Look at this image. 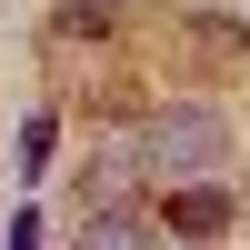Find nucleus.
<instances>
[{
    "label": "nucleus",
    "instance_id": "4",
    "mask_svg": "<svg viewBox=\"0 0 250 250\" xmlns=\"http://www.w3.org/2000/svg\"><path fill=\"white\" fill-rule=\"evenodd\" d=\"M60 40H110V10H60Z\"/></svg>",
    "mask_w": 250,
    "mask_h": 250
},
{
    "label": "nucleus",
    "instance_id": "3",
    "mask_svg": "<svg viewBox=\"0 0 250 250\" xmlns=\"http://www.w3.org/2000/svg\"><path fill=\"white\" fill-rule=\"evenodd\" d=\"M150 230L160 220H140V210H100L90 230H80V250H150Z\"/></svg>",
    "mask_w": 250,
    "mask_h": 250
},
{
    "label": "nucleus",
    "instance_id": "1",
    "mask_svg": "<svg viewBox=\"0 0 250 250\" xmlns=\"http://www.w3.org/2000/svg\"><path fill=\"white\" fill-rule=\"evenodd\" d=\"M220 160H230V120L200 110V100L140 120V170H150V180H210Z\"/></svg>",
    "mask_w": 250,
    "mask_h": 250
},
{
    "label": "nucleus",
    "instance_id": "2",
    "mask_svg": "<svg viewBox=\"0 0 250 250\" xmlns=\"http://www.w3.org/2000/svg\"><path fill=\"white\" fill-rule=\"evenodd\" d=\"M160 230H170V240H220V230H230V200H220V190H200V180H170Z\"/></svg>",
    "mask_w": 250,
    "mask_h": 250
}]
</instances>
